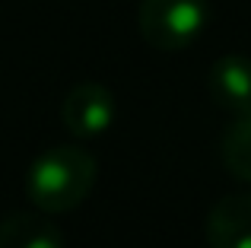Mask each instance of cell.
I'll return each instance as SVG.
<instances>
[{
	"mask_svg": "<svg viewBox=\"0 0 251 248\" xmlns=\"http://www.w3.org/2000/svg\"><path fill=\"white\" fill-rule=\"evenodd\" d=\"M96 178V156L83 147L61 143L32 159L25 172V198L42 213H67L92 194Z\"/></svg>",
	"mask_w": 251,
	"mask_h": 248,
	"instance_id": "cell-1",
	"label": "cell"
},
{
	"mask_svg": "<svg viewBox=\"0 0 251 248\" xmlns=\"http://www.w3.org/2000/svg\"><path fill=\"white\" fill-rule=\"evenodd\" d=\"M220 156L232 178L251 185V108L239 112L226 127V134L220 140Z\"/></svg>",
	"mask_w": 251,
	"mask_h": 248,
	"instance_id": "cell-7",
	"label": "cell"
},
{
	"mask_svg": "<svg viewBox=\"0 0 251 248\" xmlns=\"http://www.w3.org/2000/svg\"><path fill=\"white\" fill-rule=\"evenodd\" d=\"M0 248H67V239L42 210L10 213L0 220Z\"/></svg>",
	"mask_w": 251,
	"mask_h": 248,
	"instance_id": "cell-6",
	"label": "cell"
},
{
	"mask_svg": "<svg viewBox=\"0 0 251 248\" xmlns=\"http://www.w3.org/2000/svg\"><path fill=\"white\" fill-rule=\"evenodd\" d=\"M210 248H251V194L235 191L220 198L207 213Z\"/></svg>",
	"mask_w": 251,
	"mask_h": 248,
	"instance_id": "cell-4",
	"label": "cell"
},
{
	"mask_svg": "<svg viewBox=\"0 0 251 248\" xmlns=\"http://www.w3.org/2000/svg\"><path fill=\"white\" fill-rule=\"evenodd\" d=\"M210 99L220 108L239 115L251 108V57L245 54H226L213 61L207 74Z\"/></svg>",
	"mask_w": 251,
	"mask_h": 248,
	"instance_id": "cell-5",
	"label": "cell"
},
{
	"mask_svg": "<svg viewBox=\"0 0 251 248\" xmlns=\"http://www.w3.org/2000/svg\"><path fill=\"white\" fill-rule=\"evenodd\" d=\"M118 102L105 83H76L61 102V121L76 140H96L115 124Z\"/></svg>",
	"mask_w": 251,
	"mask_h": 248,
	"instance_id": "cell-3",
	"label": "cell"
},
{
	"mask_svg": "<svg viewBox=\"0 0 251 248\" xmlns=\"http://www.w3.org/2000/svg\"><path fill=\"white\" fill-rule=\"evenodd\" d=\"M210 19L207 0H140L137 29L156 51H184L201 38Z\"/></svg>",
	"mask_w": 251,
	"mask_h": 248,
	"instance_id": "cell-2",
	"label": "cell"
}]
</instances>
